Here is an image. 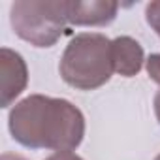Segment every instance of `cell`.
Here are the masks:
<instances>
[{
	"instance_id": "cell-5",
	"label": "cell",
	"mask_w": 160,
	"mask_h": 160,
	"mask_svg": "<svg viewBox=\"0 0 160 160\" xmlns=\"http://www.w3.org/2000/svg\"><path fill=\"white\" fill-rule=\"evenodd\" d=\"M117 10L113 0H66V19L75 27H106L115 21Z\"/></svg>"
},
{
	"instance_id": "cell-4",
	"label": "cell",
	"mask_w": 160,
	"mask_h": 160,
	"mask_svg": "<svg viewBox=\"0 0 160 160\" xmlns=\"http://www.w3.org/2000/svg\"><path fill=\"white\" fill-rule=\"evenodd\" d=\"M0 72H2V100H0V106L10 108L28 85V68L25 58L17 51L2 47L0 49Z\"/></svg>"
},
{
	"instance_id": "cell-1",
	"label": "cell",
	"mask_w": 160,
	"mask_h": 160,
	"mask_svg": "<svg viewBox=\"0 0 160 160\" xmlns=\"http://www.w3.org/2000/svg\"><path fill=\"white\" fill-rule=\"evenodd\" d=\"M12 138L27 149L73 151L85 136V117L72 102L45 94H30L10 111Z\"/></svg>"
},
{
	"instance_id": "cell-8",
	"label": "cell",
	"mask_w": 160,
	"mask_h": 160,
	"mask_svg": "<svg viewBox=\"0 0 160 160\" xmlns=\"http://www.w3.org/2000/svg\"><path fill=\"white\" fill-rule=\"evenodd\" d=\"M147 73L154 83L160 85V53H152L147 60Z\"/></svg>"
},
{
	"instance_id": "cell-11",
	"label": "cell",
	"mask_w": 160,
	"mask_h": 160,
	"mask_svg": "<svg viewBox=\"0 0 160 160\" xmlns=\"http://www.w3.org/2000/svg\"><path fill=\"white\" fill-rule=\"evenodd\" d=\"M0 160H27L25 156H19V154H12V152H4Z\"/></svg>"
},
{
	"instance_id": "cell-9",
	"label": "cell",
	"mask_w": 160,
	"mask_h": 160,
	"mask_svg": "<svg viewBox=\"0 0 160 160\" xmlns=\"http://www.w3.org/2000/svg\"><path fill=\"white\" fill-rule=\"evenodd\" d=\"M45 160H83V158L77 156V154L72 152V151H64V152H55V154H51V156L45 158Z\"/></svg>"
},
{
	"instance_id": "cell-7",
	"label": "cell",
	"mask_w": 160,
	"mask_h": 160,
	"mask_svg": "<svg viewBox=\"0 0 160 160\" xmlns=\"http://www.w3.org/2000/svg\"><path fill=\"white\" fill-rule=\"evenodd\" d=\"M145 19L149 23V27L158 34L160 38V0L156 2H149L147 8H145Z\"/></svg>"
},
{
	"instance_id": "cell-3",
	"label": "cell",
	"mask_w": 160,
	"mask_h": 160,
	"mask_svg": "<svg viewBox=\"0 0 160 160\" xmlns=\"http://www.w3.org/2000/svg\"><path fill=\"white\" fill-rule=\"evenodd\" d=\"M10 23L30 45L51 47L66 30V0H17L10 10Z\"/></svg>"
},
{
	"instance_id": "cell-6",
	"label": "cell",
	"mask_w": 160,
	"mask_h": 160,
	"mask_svg": "<svg viewBox=\"0 0 160 160\" xmlns=\"http://www.w3.org/2000/svg\"><path fill=\"white\" fill-rule=\"evenodd\" d=\"M111 57L115 72L122 77H134L139 73L145 62L143 47L130 36H119L111 40Z\"/></svg>"
},
{
	"instance_id": "cell-12",
	"label": "cell",
	"mask_w": 160,
	"mask_h": 160,
	"mask_svg": "<svg viewBox=\"0 0 160 160\" xmlns=\"http://www.w3.org/2000/svg\"><path fill=\"white\" fill-rule=\"evenodd\" d=\"M154 160H160V154H158V156H156V158H154Z\"/></svg>"
},
{
	"instance_id": "cell-10",
	"label": "cell",
	"mask_w": 160,
	"mask_h": 160,
	"mask_svg": "<svg viewBox=\"0 0 160 160\" xmlns=\"http://www.w3.org/2000/svg\"><path fill=\"white\" fill-rule=\"evenodd\" d=\"M154 115H156V119H158V122H160V91H158L156 96H154Z\"/></svg>"
},
{
	"instance_id": "cell-2",
	"label": "cell",
	"mask_w": 160,
	"mask_h": 160,
	"mask_svg": "<svg viewBox=\"0 0 160 160\" xmlns=\"http://www.w3.org/2000/svg\"><path fill=\"white\" fill-rule=\"evenodd\" d=\"M58 72L64 83L77 91H94L106 85L115 72L111 40L98 32L77 34L66 45Z\"/></svg>"
}]
</instances>
